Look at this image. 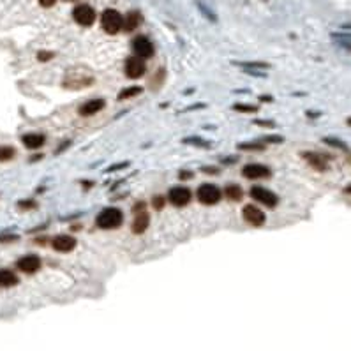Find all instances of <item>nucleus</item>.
I'll list each match as a JSON object with an SVG mask.
<instances>
[{"instance_id": "obj_1", "label": "nucleus", "mask_w": 351, "mask_h": 351, "mask_svg": "<svg viewBox=\"0 0 351 351\" xmlns=\"http://www.w3.org/2000/svg\"><path fill=\"white\" fill-rule=\"evenodd\" d=\"M122 223H124V214L115 207H106L95 217V224L101 230H115Z\"/></svg>"}, {"instance_id": "obj_2", "label": "nucleus", "mask_w": 351, "mask_h": 351, "mask_svg": "<svg viewBox=\"0 0 351 351\" xmlns=\"http://www.w3.org/2000/svg\"><path fill=\"white\" fill-rule=\"evenodd\" d=\"M122 21H124V16L117 9H106L101 14V25L106 34H118L122 30Z\"/></svg>"}, {"instance_id": "obj_3", "label": "nucleus", "mask_w": 351, "mask_h": 351, "mask_svg": "<svg viewBox=\"0 0 351 351\" xmlns=\"http://www.w3.org/2000/svg\"><path fill=\"white\" fill-rule=\"evenodd\" d=\"M249 194H250V198L256 199L258 203H261V205H265V207H270V209L277 207V203H279L277 194L268 191V189L261 187V185H253Z\"/></svg>"}, {"instance_id": "obj_4", "label": "nucleus", "mask_w": 351, "mask_h": 351, "mask_svg": "<svg viewBox=\"0 0 351 351\" xmlns=\"http://www.w3.org/2000/svg\"><path fill=\"white\" fill-rule=\"evenodd\" d=\"M221 189L214 184H203L198 187V199L203 205H217L221 202Z\"/></svg>"}, {"instance_id": "obj_5", "label": "nucleus", "mask_w": 351, "mask_h": 351, "mask_svg": "<svg viewBox=\"0 0 351 351\" xmlns=\"http://www.w3.org/2000/svg\"><path fill=\"white\" fill-rule=\"evenodd\" d=\"M132 52H134V55L138 57V59H150V57H154V53H156V48H154V42L150 41L148 37H145V35H138V37H134V41H132Z\"/></svg>"}, {"instance_id": "obj_6", "label": "nucleus", "mask_w": 351, "mask_h": 351, "mask_svg": "<svg viewBox=\"0 0 351 351\" xmlns=\"http://www.w3.org/2000/svg\"><path fill=\"white\" fill-rule=\"evenodd\" d=\"M73 18L78 25H81V27H90L95 21V11L92 9L90 6H87V4H80V6L74 7Z\"/></svg>"}, {"instance_id": "obj_7", "label": "nucleus", "mask_w": 351, "mask_h": 351, "mask_svg": "<svg viewBox=\"0 0 351 351\" xmlns=\"http://www.w3.org/2000/svg\"><path fill=\"white\" fill-rule=\"evenodd\" d=\"M242 175L249 180H260V178H268L272 175L270 168L260 163H249L242 168Z\"/></svg>"}, {"instance_id": "obj_8", "label": "nucleus", "mask_w": 351, "mask_h": 351, "mask_svg": "<svg viewBox=\"0 0 351 351\" xmlns=\"http://www.w3.org/2000/svg\"><path fill=\"white\" fill-rule=\"evenodd\" d=\"M145 71H146L145 62H143L141 59H138V57H129V59L125 60L124 73H125V76L131 78V80H138V78H141L143 74H145Z\"/></svg>"}, {"instance_id": "obj_9", "label": "nucleus", "mask_w": 351, "mask_h": 351, "mask_svg": "<svg viewBox=\"0 0 351 351\" xmlns=\"http://www.w3.org/2000/svg\"><path fill=\"white\" fill-rule=\"evenodd\" d=\"M168 199L171 202V205L175 207H185L189 202H191V191L184 185H177V187H171L170 192H168Z\"/></svg>"}, {"instance_id": "obj_10", "label": "nucleus", "mask_w": 351, "mask_h": 351, "mask_svg": "<svg viewBox=\"0 0 351 351\" xmlns=\"http://www.w3.org/2000/svg\"><path fill=\"white\" fill-rule=\"evenodd\" d=\"M42 261L39 256H35V254H25V256H21L20 260L16 261V267L18 270L25 272V274H35V272L41 268Z\"/></svg>"}, {"instance_id": "obj_11", "label": "nucleus", "mask_w": 351, "mask_h": 351, "mask_svg": "<svg viewBox=\"0 0 351 351\" xmlns=\"http://www.w3.org/2000/svg\"><path fill=\"white\" fill-rule=\"evenodd\" d=\"M242 216H243V221L254 228L263 226L265 224V214L261 212L256 205H245L242 210Z\"/></svg>"}, {"instance_id": "obj_12", "label": "nucleus", "mask_w": 351, "mask_h": 351, "mask_svg": "<svg viewBox=\"0 0 351 351\" xmlns=\"http://www.w3.org/2000/svg\"><path fill=\"white\" fill-rule=\"evenodd\" d=\"M52 245L57 253H71L76 247V238L71 235H59L53 238Z\"/></svg>"}, {"instance_id": "obj_13", "label": "nucleus", "mask_w": 351, "mask_h": 351, "mask_svg": "<svg viewBox=\"0 0 351 351\" xmlns=\"http://www.w3.org/2000/svg\"><path fill=\"white\" fill-rule=\"evenodd\" d=\"M105 106H106L105 99H90V101L83 103V105L78 108V113H80L81 117H92V115H95V113L101 112Z\"/></svg>"}, {"instance_id": "obj_14", "label": "nucleus", "mask_w": 351, "mask_h": 351, "mask_svg": "<svg viewBox=\"0 0 351 351\" xmlns=\"http://www.w3.org/2000/svg\"><path fill=\"white\" fill-rule=\"evenodd\" d=\"M44 141H46V138H44V134H41V132H28V134L21 136V143L30 150L41 148V146L44 145Z\"/></svg>"}, {"instance_id": "obj_15", "label": "nucleus", "mask_w": 351, "mask_h": 351, "mask_svg": "<svg viewBox=\"0 0 351 351\" xmlns=\"http://www.w3.org/2000/svg\"><path fill=\"white\" fill-rule=\"evenodd\" d=\"M302 157L311 164L313 168H316L318 171H327L328 170V163H327V157H323L321 154H316V152H304Z\"/></svg>"}, {"instance_id": "obj_16", "label": "nucleus", "mask_w": 351, "mask_h": 351, "mask_svg": "<svg viewBox=\"0 0 351 351\" xmlns=\"http://www.w3.org/2000/svg\"><path fill=\"white\" fill-rule=\"evenodd\" d=\"M141 14L138 13V11H131V13L125 14L124 21H122V28H124L125 32H132L136 30V28L141 25Z\"/></svg>"}, {"instance_id": "obj_17", "label": "nucleus", "mask_w": 351, "mask_h": 351, "mask_svg": "<svg viewBox=\"0 0 351 351\" xmlns=\"http://www.w3.org/2000/svg\"><path fill=\"white\" fill-rule=\"evenodd\" d=\"M148 224H150V217H148V214H146L145 210H141V212H136L134 221H132V233H136V235L143 233V231L148 228Z\"/></svg>"}, {"instance_id": "obj_18", "label": "nucleus", "mask_w": 351, "mask_h": 351, "mask_svg": "<svg viewBox=\"0 0 351 351\" xmlns=\"http://www.w3.org/2000/svg\"><path fill=\"white\" fill-rule=\"evenodd\" d=\"M67 76H73V80H71V81H64V85H66L67 88H83V87H87V85H90L92 81H94L90 76L87 78V74H83V76H76L73 71H69V74H67Z\"/></svg>"}, {"instance_id": "obj_19", "label": "nucleus", "mask_w": 351, "mask_h": 351, "mask_svg": "<svg viewBox=\"0 0 351 351\" xmlns=\"http://www.w3.org/2000/svg\"><path fill=\"white\" fill-rule=\"evenodd\" d=\"M18 275L9 268H0V288H11L18 284Z\"/></svg>"}, {"instance_id": "obj_20", "label": "nucleus", "mask_w": 351, "mask_h": 351, "mask_svg": "<svg viewBox=\"0 0 351 351\" xmlns=\"http://www.w3.org/2000/svg\"><path fill=\"white\" fill-rule=\"evenodd\" d=\"M224 194H226L228 199H231V202H240L243 196V191L240 185L236 184H228L226 187H224Z\"/></svg>"}, {"instance_id": "obj_21", "label": "nucleus", "mask_w": 351, "mask_h": 351, "mask_svg": "<svg viewBox=\"0 0 351 351\" xmlns=\"http://www.w3.org/2000/svg\"><path fill=\"white\" fill-rule=\"evenodd\" d=\"M143 92V87H127L124 90H120L118 94V101H125V99H131V97H136Z\"/></svg>"}, {"instance_id": "obj_22", "label": "nucleus", "mask_w": 351, "mask_h": 351, "mask_svg": "<svg viewBox=\"0 0 351 351\" xmlns=\"http://www.w3.org/2000/svg\"><path fill=\"white\" fill-rule=\"evenodd\" d=\"M235 66H240V67H243V69H249V71H253V69H268L270 67V64H267V62H233Z\"/></svg>"}, {"instance_id": "obj_23", "label": "nucleus", "mask_w": 351, "mask_h": 351, "mask_svg": "<svg viewBox=\"0 0 351 351\" xmlns=\"http://www.w3.org/2000/svg\"><path fill=\"white\" fill-rule=\"evenodd\" d=\"M184 143H187V145H194V146H202V148H210V141H207V139L203 138H198V136H189V138H184Z\"/></svg>"}, {"instance_id": "obj_24", "label": "nucleus", "mask_w": 351, "mask_h": 351, "mask_svg": "<svg viewBox=\"0 0 351 351\" xmlns=\"http://www.w3.org/2000/svg\"><path fill=\"white\" fill-rule=\"evenodd\" d=\"M16 156V150L9 145H0V161H11Z\"/></svg>"}, {"instance_id": "obj_25", "label": "nucleus", "mask_w": 351, "mask_h": 351, "mask_svg": "<svg viewBox=\"0 0 351 351\" xmlns=\"http://www.w3.org/2000/svg\"><path fill=\"white\" fill-rule=\"evenodd\" d=\"M238 150H249V152H254V150H265L263 143H256V141H245V143H238Z\"/></svg>"}, {"instance_id": "obj_26", "label": "nucleus", "mask_w": 351, "mask_h": 351, "mask_svg": "<svg viewBox=\"0 0 351 351\" xmlns=\"http://www.w3.org/2000/svg\"><path fill=\"white\" fill-rule=\"evenodd\" d=\"M323 141L330 146H335V148H341V150H348V145H346L342 139H337V138H323Z\"/></svg>"}, {"instance_id": "obj_27", "label": "nucleus", "mask_w": 351, "mask_h": 351, "mask_svg": "<svg viewBox=\"0 0 351 351\" xmlns=\"http://www.w3.org/2000/svg\"><path fill=\"white\" fill-rule=\"evenodd\" d=\"M233 110H235V112H242V113H256L258 112L256 106L242 105V103H236V105H233Z\"/></svg>"}, {"instance_id": "obj_28", "label": "nucleus", "mask_w": 351, "mask_h": 351, "mask_svg": "<svg viewBox=\"0 0 351 351\" xmlns=\"http://www.w3.org/2000/svg\"><path fill=\"white\" fill-rule=\"evenodd\" d=\"M261 143H275V145H279V143H282L284 141V138H282L281 134H268V136H263V138L260 139Z\"/></svg>"}, {"instance_id": "obj_29", "label": "nucleus", "mask_w": 351, "mask_h": 351, "mask_svg": "<svg viewBox=\"0 0 351 351\" xmlns=\"http://www.w3.org/2000/svg\"><path fill=\"white\" fill-rule=\"evenodd\" d=\"M37 207V203L34 202V199H20L18 202V209L21 210H30V209H35Z\"/></svg>"}, {"instance_id": "obj_30", "label": "nucleus", "mask_w": 351, "mask_h": 351, "mask_svg": "<svg viewBox=\"0 0 351 351\" xmlns=\"http://www.w3.org/2000/svg\"><path fill=\"white\" fill-rule=\"evenodd\" d=\"M53 57H55V53H53V52H39L37 53L39 62H48V60H52Z\"/></svg>"}, {"instance_id": "obj_31", "label": "nucleus", "mask_w": 351, "mask_h": 351, "mask_svg": "<svg viewBox=\"0 0 351 351\" xmlns=\"http://www.w3.org/2000/svg\"><path fill=\"white\" fill-rule=\"evenodd\" d=\"M152 205H154V209L161 210L164 207V198H163V196H156V198H154V202H152Z\"/></svg>"}, {"instance_id": "obj_32", "label": "nucleus", "mask_w": 351, "mask_h": 351, "mask_svg": "<svg viewBox=\"0 0 351 351\" xmlns=\"http://www.w3.org/2000/svg\"><path fill=\"white\" fill-rule=\"evenodd\" d=\"M20 238L18 235H0V243H6V242H16Z\"/></svg>"}, {"instance_id": "obj_33", "label": "nucleus", "mask_w": 351, "mask_h": 351, "mask_svg": "<svg viewBox=\"0 0 351 351\" xmlns=\"http://www.w3.org/2000/svg\"><path fill=\"white\" fill-rule=\"evenodd\" d=\"M198 7H199V9H202V11H203V14H205V16H207V18H209V20L216 21V14H212V13H210V11H209V9H207V7H205V6H203V4H202V2H198Z\"/></svg>"}, {"instance_id": "obj_34", "label": "nucleus", "mask_w": 351, "mask_h": 351, "mask_svg": "<svg viewBox=\"0 0 351 351\" xmlns=\"http://www.w3.org/2000/svg\"><path fill=\"white\" fill-rule=\"evenodd\" d=\"M129 163H118V164H113V166L106 168V173H112V171H117V170H122V168H127Z\"/></svg>"}, {"instance_id": "obj_35", "label": "nucleus", "mask_w": 351, "mask_h": 351, "mask_svg": "<svg viewBox=\"0 0 351 351\" xmlns=\"http://www.w3.org/2000/svg\"><path fill=\"white\" fill-rule=\"evenodd\" d=\"M178 177H180V180H191V178L194 177V173H192V171H180Z\"/></svg>"}, {"instance_id": "obj_36", "label": "nucleus", "mask_w": 351, "mask_h": 351, "mask_svg": "<svg viewBox=\"0 0 351 351\" xmlns=\"http://www.w3.org/2000/svg\"><path fill=\"white\" fill-rule=\"evenodd\" d=\"M202 171H205L209 175H219V168H214V166H205L202 168Z\"/></svg>"}, {"instance_id": "obj_37", "label": "nucleus", "mask_w": 351, "mask_h": 351, "mask_svg": "<svg viewBox=\"0 0 351 351\" xmlns=\"http://www.w3.org/2000/svg\"><path fill=\"white\" fill-rule=\"evenodd\" d=\"M254 124L256 125H263V127H274V122L272 120H254Z\"/></svg>"}, {"instance_id": "obj_38", "label": "nucleus", "mask_w": 351, "mask_h": 351, "mask_svg": "<svg viewBox=\"0 0 351 351\" xmlns=\"http://www.w3.org/2000/svg\"><path fill=\"white\" fill-rule=\"evenodd\" d=\"M55 2L57 0H39V4H41L42 7H52V6H55Z\"/></svg>"}, {"instance_id": "obj_39", "label": "nucleus", "mask_w": 351, "mask_h": 351, "mask_svg": "<svg viewBox=\"0 0 351 351\" xmlns=\"http://www.w3.org/2000/svg\"><path fill=\"white\" fill-rule=\"evenodd\" d=\"M69 145H71V141H69V139H67V141H64V145L60 146V148H57V150H55V154H57V156H59V154H60V152H64V150H66Z\"/></svg>"}, {"instance_id": "obj_40", "label": "nucleus", "mask_w": 351, "mask_h": 351, "mask_svg": "<svg viewBox=\"0 0 351 351\" xmlns=\"http://www.w3.org/2000/svg\"><path fill=\"white\" fill-rule=\"evenodd\" d=\"M224 164H235L236 163V157H230V159H221Z\"/></svg>"}, {"instance_id": "obj_41", "label": "nucleus", "mask_w": 351, "mask_h": 351, "mask_svg": "<svg viewBox=\"0 0 351 351\" xmlns=\"http://www.w3.org/2000/svg\"><path fill=\"white\" fill-rule=\"evenodd\" d=\"M261 101H263V103H272V101H274V99H272V97H268V95H261Z\"/></svg>"}]
</instances>
